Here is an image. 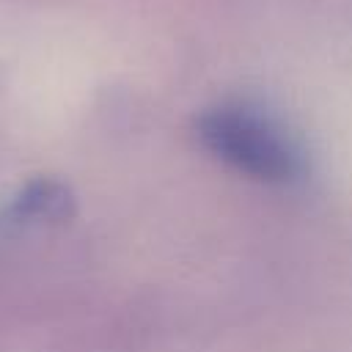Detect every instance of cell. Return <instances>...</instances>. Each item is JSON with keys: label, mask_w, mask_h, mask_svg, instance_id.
Listing matches in <instances>:
<instances>
[{"label": "cell", "mask_w": 352, "mask_h": 352, "mask_svg": "<svg viewBox=\"0 0 352 352\" xmlns=\"http://www.w3.org/2000/svg\"><path fill=\"white\" fill-rule=\"evenodd\" d=\"M198 138L228 168L267 184L302 179L305 160L289 135L248 107H217L198 121Z\"/></svg>", "instance_id": "cell-1"}, {"label": "cell", "mask_w": 352, "mask_h": 352, "mask_svg": "<svg viewBox=\"0 0 352 352\" xmlns=\"http://www.w3.org/2000/svg\"><path fill=\"white\" fill-rule=\"evenodd\" d=\"M74 214V195L72 190L50 176L28 179L11 198L6 217L16 226L36 223V226H55Z\"/></svg>", "instance_id": "cell-2"}]
</instances>
